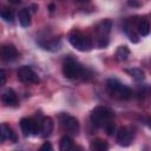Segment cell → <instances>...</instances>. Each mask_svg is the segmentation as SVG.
Segmentation results:
<instances>
[{"label":"cell","instance_id":"cell-1","mask_svg":"<svg viewBox=\"0 0 151 151\" xmlns=\"http://www.w3.org/2000/svg\"><path fill=\"white\" fill-rule=\"evenodd\" d=\"M106 85H107V90H109L110 94L116 97V98H118V99L127 100V99H130L132 97V91L127 86L123 85L117 79H113V78L109 79Z\"/></svg>","mask_w":151,"mask_h":151},{"label":"cell","instance_id":"cell-2","mask_svg":"<svg viewBox=\"0 0 151 151\" xmlns=\"http://www.w3.org/2000/svg\"><path fill=\"white\" fill-rule=\"evenodd\" d=\"M68 41L71 42V45L74 48H77V50H79L81 52L90 51L92 48V40L87 35L83 34L80 31L73 29L68 34Z\"/></svg>","mask_w":151,"mask_h":151},{"label":"cell","instance_id":"cell-3","mask_svg":"<svg viewBox=\"0 0 151 151\" xmlns=\"http://www.w3.org/2000/svg\"><path fill=\"white\" fill-rule=\"evenodd\" d=\"M113 118V112L105 106H97L91 112V122L94 126L101 127Z\"/></svg>","mask_w":151,"mask_h":151},{"label":"cell","instance_id":"cell-4","mask_svg":"<svg viewBox=\"0 0 151 151\" xmlns=\"http://www.w3.org/2000/svg\"><path fill=\"white\" fill-rule=\"evenodd\" d=\"M63 74L67 79H76L83 74V67L72 58H68L63 64Z\"/></svg>","mask_w":151,"mask_h":151},{"label":"cell","instance_id":"cell-5","mask_svg":"<svg viewBox=\"0 0 151 151\" xmlns=\"http://www.w3.org/2000/svg\"><path fill=\"white\" fill-rule=\"evenodd\" d=\"M18 78L25 84H38L40 81L38 74L29 66H21L18 70Z\"/></svg>","mask_w":151,"mask_h":151},{"label":"cell","instance_id":"cell-6","mask_svg":"<svg viewBox=\"0 0 151 151\" xmlns=\"http://www.w3.org/2000/svg\"><path fill=\"white\" fill-rule=\"evenodd\" d=\"M60 122L63 124V126L71 133L73 134H77L79 132V129H80V125H79V122L76 117L68 114V113H61L60 114Z\"/></svg>","mask_w":151,"mask_h":151},{"label":"cell","instance_id":"cell-7","mask_svg":"<svg viewBox=\"0 0 151 151\" xmlns=\"http://www.w3.org/2000/svg\"><path fill=\"white\" fill-rule=\"evenodd\" d=\"M132 137H133V133L129 127L122 126L117 131V142L122 146H127L131 143Z\"/></svg>","mask_w":151,"mask_h":151},{"label":"cell","instance_id":"cell-8","mask_svg":"<svg viewBox=\"0 0 151 151\" xmlns=\"http://www.w3.org/2000/svg\"><path fill=\"white\" fill-rule=\"evenodd\" d=\"M0 54H1V59L2 60L11 61V60L17 58L18 52H17V48L12 44H6V45L1 46V53Z\"/></svg>","mask_w":151,"mask_h":151},{"label":"cell","instance_id":"cell-9","mask_svg":"<svg viewBox=\"0 0 151 151\" xmlns=\"http://www.w3.org/2000/svg\"><path fill=\"white\" fill-rule=\"evenodd\" d=\"M1 100L7 106H17L18 105V97L12 88H6L1 94Z\"/></svg>","mask_w":151,"mask_h":151},{"label":"cell","instance_id":"cell-10","mask_svg":"<svg viewBox=\"0 0 151 151\" xmlns=\"http://www.w3.org/2000/svg\"><path fill=\"white\" fill-rule=\"evenodd\" d=\"M0 133H1V142H5L6 139H9L11 142L17 143V140H18L17 133L7 124H2L1 125V132Z\"/></svg>","mask_w":151,"mask_h":151},{"label":"cell","instance_id":"cell-11","mask_svg":"<svg viewBox=\"0 0 151 151\" xmlns=\"http://www.w3.org/2000/svg\"><path fill=\"white\" fill-rule=\"evenodd\" d=\"M112 28V21L110 19H104L97 25V32L99 37H107Z\"/></svg>","mask_w":151,"mask_h":151},{"label":"cell","instance_id":"cell-12","mask_svg":"<svg viewBox=\"0 0 151 151\" xmlns=\"http://www.w3.org/2000/svg\"><path fill=\"white\" fill-rule=\"evenodd\" d=\"M53 120L51 117H44L42 120H41V129H40V132H41V136L42 137H47L52 133L53 131Z\"/></svg>","mask_w":151,"mask_h":151},{"label":"cell","instance_id":"cell-13","mask_svg":"<svg viewBox=\"0 0 151 151\" xmlns=\"http://www.w3.org/2000/svg\"><path fill=\"white\" fill-rule=\"evenodd\" d=\"M18 18H19V22L22 27H28L31 25V14H29V11L24 8L19 12L18 14Z\"/></svg>","mask_w":151,"mask_h":151},{"label":"cell","instance_id":"cell-14","mask_svg":"<svg viewBox=\"0 0 151 151\" xmlns=\"http://www.w3.org/2000/svg\"><path fill=\"white\" fill-rule=\"evenodd\" d=\"M90 149L93 150V151H105L109 149V144L106 143V140L104 139H94L92 140L91 145H90Z\"/></svg>","mask_w":151,"mask_h":151},{"label":"cell","instance_id":"cell-15","mask_svg":"<svg viewBox=\"0 0 151 151\" xmlns=\"http://www.w3.org/2000/svg\"><path fill=\"white\" fill-rule=\"evenodd\" d=\"M137 31L140 35H147L150 32V24L146 19H139L138 24H137Z\"/></svg>","mask_w":151,"mask_h":151},{"label":"cell","instance_id":"cell-16","mask_svg":"<svg viewBox=\"0 0 151 151\" xmlns=\"http://www.w3.org/2000/svg\"><path fill=\"white\" fill-rule=\"evenodd\" d=\"M130 55V50L127 46H119L116 51V58L118 61H124L127 59V57Z\"/></svg>","mask_w":151,"mask_h":151},{"label":"cell","instance_id":"cell-17","mask_svg":"<svg viewBox=\"0 0 151 151\" xmlns=\"http://www.w3.org/2000/svg\"><path fill=\"white\" fill-rule=\"evenodd\" d=\"M126 73H129L134 80L139 81V80H143L145 78V72L142 70V68H127L125 70Z\"/></svg>","mask_w":151,"mask_h":151},{"label":"cell","instance_id":"cell-18","mask_svg":"<svg viewBox=\"0 0 151 151\" xmlns=\"http://www.w3.org/2000/svg\"><path fill=\"white\" fill-rule=\"evenodd\" d=\"M59 149L60 151H68L72 149V139L67 136L63 137L60 139V143H59Z\"/></svg>","mask_w":151,"mask_h":151},{"label":"cell","instance_id":"cell-19","mask_svg":"<svg viewBox=\"0 0 151 151\" xmlns=\"http://www.w3.org/2000/svg\"><path fill=\"white\" fill-rule=\"evenodd\" d=\"M1 18L5 20V21H8V22H12L13 21V18H14V13L11 8H7L5 7L2 11H1Z\"/></svg>","mask_w":151,"mask_h":151},{"label":"cell","instance_id":"cell-20","mask_svg":"<svg viewBox=\"0 0 151 151\" xmlns=\"http://www.w3.org/2000/svg\"><path fill=\"white\" fill-rule=\"evenodd\" d=\"M104 127H105V131H106V133H107L109 136H112L113 132H114V130H116V125H114V123H113L112 120L107 122Z\"/></svg>","mask_w":151,"mask_h":151},{"label":"cell","instance_id":"cell-21","mask_svg":"<svg viewBox=\"0 0 151 151\" xmlns=\"http://www.w3.org/2000/svg\"><path fill=\"white\" fill-rule=\"evenodd\" d=\"M97 44H98V47H99V48H104V47H106L107 44H109V39H107V37H99Z\"/></svg>","mask_w":151,"mask_h":151},{"label":"cell","instance_id":"cell-22","mask_svg":"<svg viewBox=\"0 0 151 151\" xmlns=\"http://www.w3.org/2000/svg\"><path fill=\"white\" fill-rule=\"evenodd\" d=\"M50 150H52V145H51L50 142H45V143L40 146V151H50Z\"/></svg>","mask_w":151,"mask_h":151},{"label":"cell","instance_id":"cell-23","mask_svg":"<svg viewBox=\"0 0 151 151\" xmlns=\"http://www.w3.org/2000/svg\"><path fill=\"white\" fill-rule=\"evenodd\" d=\"M127 5L130 7H139L140 6V0H127Z\"/></svg>","mask_w":151,"mask_h":151},{"label":"cell","instance_id":"cell-24","mask_svg":"<svg viewBox=\"0 0 151 151\" xmlns=\"http://www.w3.org/2000/svg\"><path fill=\"white\" fill-rule=\"evenodd\" d=\"M0 85L1 86H4L5 84H6V73H5V71L4 70H1L0 71Z\"/></svg>","mask_w":151,"mask_h":151},{"label":"cell","instance_id":"cell-25","mask_svg":"<svg viewBox=\"0 0 151 151\" xmlns=\"http://www.w3.org/2000/svg\"><path fill=\"white\" fill-rule=\"evenodd\" d=\"M9 2H12V4H14V5H18V4H20L21 2V0H8Z\"/></svg>","mask_w":151,"mask_h":151},{"label":"cell","instance_id":"cell-26","mask_svg":"<svg viewBox=\"0 0 151 151\" xmlns=\"http://www.w3.org/2000/svg\"><path fill=\"white\" fill-rule=\"evenodd\" d=\"M54 8H55V6H54L53 4H51V5H50V11L52 12V11H54Z\"/></svg>","mask_w":151,"mask_h":151},{"label":"cell","instance_id":"cell-27","mask_svg":"<svg viewBox=\"0 0 151 151\" xmlns=\"http://www.w3.org/2000/svg\"><path fill=\"white\" fill-rule=\"evenodd\" d=\"M77 2H81V4H85V2H88L90 0H76Z\"/></svg>","mask_w":151,"mask_h":151}]
</instances>
